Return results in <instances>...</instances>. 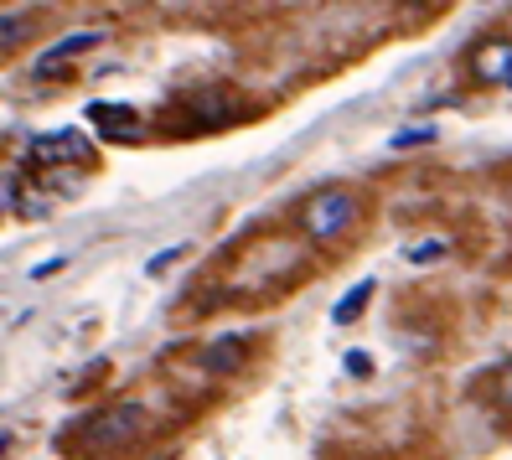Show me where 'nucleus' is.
<instances>
[{"label": "nucleus", "mask_w": 512, "mask_h": 460, "mask_svg": "<svg viewBox=\"0 0 512 460\" xmlns=\"http://www.w3.org/2000/svg\"><path fill=\"white\" fill-rule=\"evenodd\" d=\"M88 125H94L104 140H140V114L130 109V104H88Z\"/></svg>", "instance_id": "obj_4"}, {"label": "nucleus", "mask_w": 512, "mask_h": 460, "mask_svg": "<svg viewBox=\"0 0 512 460\" xmlns=\"http://www.w3.org/2000/svg\"><path fill=\"white\" fill-rule=\"evenodd\" d=\"M99 42H104L99 32H73V37H63V42H57L52 52H42L37 73H57V68L68 63V57H78V52H88V47H99Z\"/></svg>", "instance_id": "obj_7"}, {"label": "nucleus", "mask_w": 512, "mask_h": 460, "mask_svg": "<svg viewBox=\"0 0 512 460\" xmlns=\"http://www.w3.org/2000/svg\"><path fill=\"white\" fill-rule=\"evenodd\" d=\"M435 140V130H404V135H394V150H414V145H430Z\"/></svg>", "instance_id": "obj_11"}, {"label": "nucleus", "mask_w": 512, "mask_h": 460, "mask_svg": "<svg viewBox=\"0 0 512 460\" xmlns=\"http://www.w3.org/2000/svg\"><path fill=\"white\" fill-rule=\"evenodd\" d=\"M57 269H68V259H63V254H57V259H42V264L32 269V280H52Z\"/></svg>", "instance_id": "obj_13"}, {"label": "nucleus", "mask_w": 512, "mask_h": 460, "mask_svg": "<svg viewBox=\"0 0 512 460\" xmlns=\"http://www.w3.org/2000/svg\"><path fill=\"white\" fill-rule=\"evenodd\" d=\"M171 259H182V249H166V254H156V259H150L145 269H150V274H161V269H166Z\"/></svg>", "instance_id": "obj_14"}, {"label": "nucleus", "mask_w": 512, "mask_h": 460, "mask_svg": "<svg viewBox=\"0 0 512 460\" xmlns=\"http://www.w3.org/2000/svg\"><path fill=\"white\" fill-rule=\"evenodd\" d=\"M295 223H300V233H306L311 243H347L368 223V197H363V187L331 181V187L311 192L306 202L295 207Z\"/></svg>", "instance_id": "obj_1"}, {"label": "nucleus", "mask_w": 512, "mask_h": 460, "mask_svg": "<svg viewBox=\"0 0 512 460\" xmlns=\"http://www.w3.org/2000/svg\"><path fill=\"white\" fill-rule=\"evenodd\" d=\"M445 249H450L445 238H425V243H414V249H409V259L414 264H430V259H445Z\"/></svg>", "instance_id": "obj_10"}, {"label": "nucleus", "mask_w": 512, "mask_h": 460, "mask_svg": "<svg viewBox=\"0 0 512 460\" xmlns=\"http://www.w3.org/2000/svg\"><path fill=\"white\" fill-rule=\"evenodd\" d=\"M244 336H223V342H213V347H207V357H202V367H207V373H233V367L238 362H244Z\"/></svg>", "instance_id": "obj_9"}, {"label": "nucleus", "mask_w": 512, "mask_h": 460, "mask_svg": "<svg viewBox=\"0 0 512 460\" xmlns=\"http://www.w3.org/2000/svg\"><path fill=\"white\" fill-rule=\"evenodd\" d=\"M466 73L481 88H512V37H487L466 52Z\"/></svg>", "instance_id": "obj_3"}, {"label": "nucleus", "mask_w": 512, "mask_h": 460, "mask_svg": "<svg viewBox=\"0 0 512 460\" xmlns=\"http://www.w3.org/2000/svg\"><path fill=\"white\" fill-rule=\"evenodd\" d=\"M16 192H21V187H16V176H0V218H6V212L16 207Z\"/></svg>", "instance_id": "obj_12"}, {"label": "nucleus", "mask_w": 512, "mask_h": 460, "mask_svg": "<svg viewBox=\"0 0 512 460\" xmlns=\"http://www.w3.org/2000/svg\"><path fill=\"white\" fill-rule=\"evenodd\" d=\"M94 150H88V140L78 130H57V135H42L37 150H32V161L37 166H63V161H88Z\"/></svg>", "instance_id": "obj_5"}, {"label": "nucleus", "mask_w": 512, "mask_h": 460, "mask_svg": "<svg viewBox=\"0 0 512 460\" xmlns=\"http://www.w3.org/2000/svg\"><path fill=\"white\" fill-rule=\"evenodd\" d=\"M502 398H507V404H512V367H507V373H502Z\"/></svg>", "instance_id": "obj_15"}, {"label": "nucleus", "mask_w": 512, "mask_h": 460, "mask_svg": "<svg viewBox=\"0 0 512 460\" xmlns=\"http://www.w3.org/2000/svg\"><path fill=\"white\" fill-rule=\"evenodd\" d=\"M78 435L94 445V450H125V445H135V440L150 435V409L135 404V398H119V404L88 414L78 424Z\"/></svg>", "instance_id": "obj_2"}, {"label": "nucleus", "mask_w": 512, "mask_h": 460, "mask_svg": "<svg viewBox=\"0 0 512 460\" xmlns=\"http://www.w3.org/2000/svg\"><path fill=\"white\" fill-rule=\"evenodd\" d=\"M42 32V11H6L0 16V52H16Z\"/></svg>", "instance_id": "obj_6"}, {"label": "nucleus", "mask_w": 512, "mask_h": 460, "mask_svg": "<svg viewBox=\"0 0 512 460\" xmlns=\"http://www.w3.org/2000/svg\"><path fill=\"white\" fill-rule=\"evenodd\" d=\"M156 460H166V455H156Z\"/></svg>", "instance_id": "obj_17"}, {"label": "nucleus", "mask_w": 512, "mask_h": 460, "mask_svg": "<svg viewBox=\"0 0 512 460\" xmlns=\"http://www.w3.org/2000/svg\"><path fill=\"white\" fill-rule=\"evenodd\" d=\"M6 445H11V435H0V455H6Z\"/></svg>", "instance_id": "obj_16"}, {"label": "nucleus", "mask_w": 512, "mask_h": 460, "mask_svg": "<svg viewBox=\"0 0 512 460\" xmlns=\"http://www.w3.org/2000/svg\"><path fill=\"white\" fill-rule=\"evenodd\" d=\"M378 295V280H357L342 300H337V311H331V321L337 326H352V321H363V311H368V300Z\"/></svg>", "instance_id": "obj_8"}]
</instances>
